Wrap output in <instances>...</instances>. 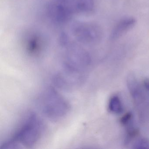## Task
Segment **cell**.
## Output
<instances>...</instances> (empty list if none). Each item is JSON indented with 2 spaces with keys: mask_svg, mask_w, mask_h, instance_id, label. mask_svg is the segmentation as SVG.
Wrapping results in <instances>:
<instances>
[{
  "mask_svg": "<svg viewBox=\"0 0 149 149\" xmlns=\"http://www.w3.org/2000/svg\"><path fill=\"white\" fill-rule=\"evenodd\" d=\"M42 130V124L40 119L35 114L31 113L13 138L2 148H15L19 144L27 147L32 146L38 141Z\"/></svg>",
  "mask_w": 149,
  "mask_h": 149,
  "instance_id": "obj_1",
  "label": "cell"
},
{
  "mask_svg": "<svg viewBox=\"0 0 149 149\" xmlns=\"http://www.w3.org/2000/svg\"><path fill=\"white\" fill-rule=\"evenodd\" d=\"M71 31L76 40L84 44L98 43L102 40L103 36L101 28L92 22H75L72 25Z\"/></svg>",
  "mask_w": 149,
  "mask_h": 149,
  "instance_id": "obj_2",
  "label": "cell"
},
{
  "mask_svg": "<svg viewBox=\"0 0 149 149\" xmlns=\"http://www.w3.org/2000/svg\"><path fill=\"white\" fill-rule=\"evenodd\" d=\"M42 102L44 113L50 118H59L67 113L68 105L65 100L54 89L49 90Z\"/></svg>",
  "mask_w": 149,
  "mask_h": 149,
  "instance_id": "obj_3",
  "label": "cell"
},
{
  "mask_svg": "<svg viewBox=\"0 0 149 149\" xmlns=\"http://www.w3.org/2000/svg\"><path fill=\"white\" fill-rule=\"evenodd\" d=\"M47 11L50 20L57 24L68 21L73 13L67 6L58 1L49 4Z\"/></svg>",
  "mask_w": 149,
  "mask_h": 149,
  "instance_id": "obj_4",
  "label": "cell"
},
{
  "mask_svg": "<svg viewBox=\"0 0 149 149\" xmlns=\"http://www.w3.org/2000/svg\"><path fill=\"white\" fill-rule=\"evenodd\" d=\"M67 6L73 13L89 14L95 8L94 0H58Z\"/></svg>",
  "mask_w": 149,
  "mask_h": 149,
  "instance_id": "obj_5",
  "label": "cell"
},
{
  "mask_svg": "<svg viewBox=\"0 0 149 149\" xmlns=\"http://www.w3.org/2000/svg\"><path fill=\"white\" fill-rule=\"evenodd\" d=\"M136 23V20L133 17H126L119 21L111 31V39L117 40L132 29Z\"/></svg>",
  "mask_w": 149,
  "mask_h": 149,
  "instance_id": "obj_6",
  "label": "cell"
},
{
  "mask_svg": "<svg viewBox=\"0 0 149 149\" xmlns=\"http://www.w3.org/2000/svg\"><path fill=\"white\" fill-rule=\"evenodd\" d=\"M109 109L111 112L119 114L123 111V106L119 97L113 96L111 97L109 104Z\"/></svg>",
  "mask_w": 149,
  "mask_h": 149,
  "instance_id": "obj_7",
  "label": "cell"
},
{
  "mask_svg": "<svg viewBox=\"0 0 149 149\" xmlns=\"http://www.w3.org/2000/svg\"><path fill=\"white\" fill-rule=\"evenodd\" d=\"M132 118V115L131 113H127L125 114L121 119V123L124 125H127L130 123Z\"/></svg>",
  "mask_w": 149,
  "mask_h": 149,
  "instance_id": "obj_8",
  "label": "cell"
},
{
  "mask_svg": "<svg viewBox=\"0 0 149 149\" xmlns=\"http://www.w3.org/2000/svg\"><path fill=\"white\" fill-rule=\"evenodd\" d=\"M137 146H138V148H149V143L148 141L145 139H142L138 143Z\"/></svg>",
  "mask_w": 149,
  "mask_h": 149,
  "instance_id": "obj_9",
  "label": "cell"
}]
</instances>
